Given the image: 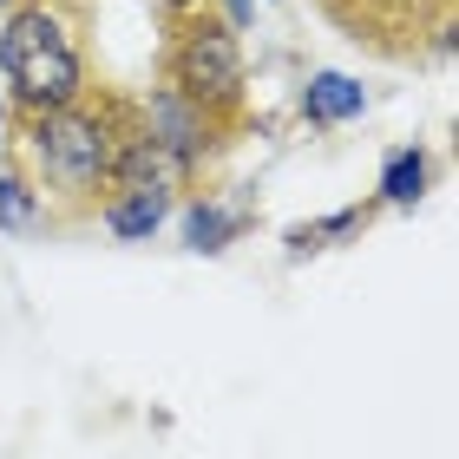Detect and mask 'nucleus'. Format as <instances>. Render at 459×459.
Listing matches in <instances>:
<instances>
[{"label":"nucleus","instance_id":"nucleus-1","mask_svg":"<svg viewBox=\"0 0 459 459\" xmlns=\"http://www.w3.org/2000/svg\"><path fill=\"white\" fill-rule=\"evenodd\" d=\"M125 118H132V92L106 86V79H99L86 99H73V106L13 112L7 152L20 158V171L33 178L53 230H73V223L99 217V204L112 191V158H118Z\"/></svg>","mask_w":459,"mask_h":459},{"label":"nucleus","instance_id":"nucleus-2","mask_svg":"<svg viewBox=\"0 0 459 459\" xmlns=\"http://www.w3.org/2000/svg\"><path fill=\"white\" fill-rule=\"evenodd\" d=\"M99 86L86 53V13L59 0H13L0 13V92L13 112H53Z\"/></svg>","mask_w":459,"mask_h":459},{"label":"nucleus","instance_id":"nucleus-3","mask_svg":"<svg viewBox=\"0 0 459 459\" xmlns=\"http://www.w3.org/2000/svg\"><path fill=\"white\" fill-rule=\"evenodd\" d=\"M158 86L178 92L184 106H197L204 118H217L223 132L249 138V59H243V27H230V13H217L211 0L191 13L164 20L158 39Z\"/></svg>","mask_w":459,"mask_h":459},{"label":"nucleus","instance_id":"nucleus-4","mask_svg":"<svg viewBox=\"0 0 459 459\" xmlns=\"http://www.w3.org/2000/svg\"><path fill=\"white\" fill-rule=\"evenodd\" d=\"M316 13L381 59H413L420 66V59H453L459 47L453 0H316Z\"/></svg>","mask_w":459,"mask_h":459},{"label":"nucleus","instance_id":"nucleus-5","mask_svg":"<svg viewBox=\"0 0 459 459\" xmlns=\"http://www.w3.org/2000/svg\"><path fill=\"white\" fill-rule=\"evenodd\" d=\"M138 118H144V132H152V144L164 152V164H171V178L184 191H197V184L211 178V164L243 144L237 132H223L217 118H204L197 106H184V99L164 92V86H152V99H138Z\"/></svg>","mask_w":459,"mask_h":459},{"label":"nucleus","instance_id":"nucleus-6","mask_svg":"<svg viewBox=\"0 0 459 459\" xmlns=\"http://www.w3.org/2000/svg\"><path fill=\"white\" fill-rule=\"evenodd\" d=\"M178 211V191L171 184H112L106 204H99V230H106L112 243H152L164 223Z\"/></svg>","mask_w":459,"mask_h":459},{"label":"nucleus","instance_id":"nucleus-7","mask_svg":"<svg viewBox=\"0 0 459 459\" xmlns=\"http://www.w3.org/2000/svg\"><path fill=\"white\" fill-rule=\"evenodd\" d=\"M361 112H368V86L354 73L322 66V73H308L296 86V118L308 125V132H342V125H354Z\"/></svg>","mask_w":459,"mask_h":459},{"label":"nucleus","instance_id":"nucleus-8","mask_svg":"<svg viewBox=\"0 0 459 459\" xmlns=\"http://www.w3.org/2000/svg\"><path fill=\"white\" fill-rule=\"evenodd\" d=\"M249 223H256L249 211H237V204H223V197H211V191H197V197L178 211V237H184L191 256H223L230 243H243Z\"/></svg>","mask_w":459,"mask_h":459},{"label":"nucleus","instance_id":"nucleus-9","mask_svg":"<svg viewBox=\"0 0 459 459\" xmlns=\"http://www.w3.org/2000/svg\"><path fill=\"white\" fill-rule=\"evenodd\" d=\"M433 178H440V158L427 144H394L381 158V178H374V204L381 211H413L433 191Z\"/></svg>","mask_w":459,"mask_h":459},{"label":"nucleus","instance_id":"nucleus-10","mask_svg":"<svg viewBox=\"0 0 459 459\" xmlns=\"http://www.w3.org/2000/svg\"><path fill=\"white\" fill-rule=\"evenodd\" d=\"M381 217V204H348V211L335 217H316V223H289L282 230V256L289 263H302V256H322V249H342V243H361V230Z\"/></svg>","mask_w":459,"mask_h":459},{"label":"nucleus","instance_id":"nucleus-11","mask_svg":"<svg viewBox=\"0 0 459 459\" xmlns=\"http://www.w3.org/2000/svg\"><path fill=\"white\" fill-rule=\"evenodd\" d=\"M39 223H47V204H39L33 178L20 171L13 152H0V230H7V237H33Z\"/></svg>","mask_w":459,"mask_h":459},{"label":"nucleus","instance_id":"nucleus-12","mask_svg":"<svg viewBox=\"0 0 459 459\" xmlns=\"http://www.w3.org/2000/svg\"><path fill=\"white\" fill-rule=\"evenodd\" d=\"M158 20H171V13H191V7H204V0H144Z\"/></svg>","mask_w":459,"mask_h":459},{"label":"nucleus","instance_id":"nucleus-13","mask_svg":"<svg viewBox=\"0 0 459 459\" xmlns=\"http://www.w3.org/2000/svg\"><path fill=\"white\" fill-rule=\"evenodd\" d=\"M7 132H13V106H7V92H0V152H7Z\"/></svg>","mask_w":459,"mask_h":459},{"label":"nucleus","instance_id":"nucleus-14","mask_svg":"<svg viewBox=\"0 0 459 459\" xmlns=\"http://www.w3.org/2000/svg\"><path fill=\"white\" fill-rule=\"evenodd\" d=\"M7 7H13V0H0V13H7Z\"/></svg>","mask_w":459,"mask_h":459}]
</instances>
